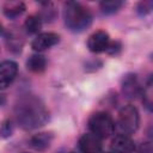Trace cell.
Wrapping results in <instances>:
<instances>
[{"label": "cell", "mask_w": 153, "mask_h": 153, "mask_svg": "<svg viewBox=\"0 0 153 153\" xmlns=\"http://www.w3.org/2000/svg\"><path fill=\"white\" fill-rule=\"evenodd\" d=\"M17 123L25 130L37 129L49 120V111L43 100L35 94L22 96L14 105Z\"/></svg>", "instance_id": "1"}, {"label": "cell", "mask_w": 153, "mask_h": 153, "mask_svg": "<svg viewBox=\"0 0 153 153\" xmlns=\"http://www.w3.org/2000/svg\"><path fill=\"white\" fill-rule=\"evenodd\" d=\"M63 22L71 31L82 32L91 25L92 13L78 1H67L63 5Z\"/></svg>", "instance_id": "2"}, {"label": "cell", "mask_w": 153, "mask_h": 153, "mask_svg": "<svg viewBox=\"0 0 153 153\" xmlns=\"http://www.w3.org/2000/svg\"><path fill=\"white\" fill-rule=\"evenodd\" d=\"M88 129L99 139H108L114 134L115 122L108 112L98 111L88 118Z\"/></svg>", "instance_id": "3"}, {"label": "cell", "mask_w": 153, "mask_h": 153, "mask_svg": "<svg viewBox=\"0 0 153 153\" xmlns=\"http://www.w3.org/2000/svg\"><path fill=\"white\" fill-rule=\"evenodd\" d=\"M117 124L122 134L126 135L134 134L139 129V124H140V115L137 109L131 104L124 105L118 111Z\"/></svg>", "instance_id": "4"}, {"label": "cell", "mask_w": 153, "mask_h": 153, "mask_svg": "<svg viewBox=\"0 0 153 153\" xmlns=\"http://www.w3.org/2000/svg\"><path fill=\"white\" fill-rule=\"evenodd\" d=\"M18 74V65L12 60L0 62V90L8 87Z\"/></svg>", "instance_id": "5"}, {"label": "cell", "mask_w": 153, "mask_h": 153, "mask_svg": "<svg viewBox=\"0 0 153 153\" xmlns=\"http://www.w3.org/2000/svg\"><path fill=\"white\" fill-rule=\"evenodd\" d=\"M59 42H60V36L57 33H55V32H41L32 41L31 48L35 51L41 53V51L50 49L51 47L56 45Z\"/></svg>", "instance_id": "6"}, {"label": "cell", "mask_w": 153, "mask_h": 153, "mask_svg": "<svg viewBox=\"0 0 153 153\" xmlns=\"http://www.w3.org/2000/svg\"><path fill=\"white\" fill-rule=\"evenodd\" d=\"M110 43L109 33L104 30H97L94 31L87 39V48L92 53H103L106 51Z\"/></svg>", "instance_id": "7"}, {"label": "cell", "mask_w": 153, "mask_h": 153, "mask_svg": "<svg viewBox=\"0 0 153 153\" xmlns=\"http://www.w3.org/2000/svg\"><path fill=\"white\" fill-rule=\"evenodd\" d=\"M78 147L81 153H100L103 149V143L102 139L92 133H87L79 139Z\"/></svg>", "instance_id": "8"}, {"label": "cell", "mask_w": 153, "mask_h": 153, "mask_svg": "<svg viewBox=\"0 0 153 153\" xmlns=\"http://www.w3.org/2000/svg\"><path fill=\"white\" fill-rule=\"evenodd\" d=\"M122 93L128 99H134L141 93V87L135 74L129 73L123 75L122 79Z\"/></svg>", "instance_id": "9"}, {"label": "cell", "mask_w": 153, "mask_h": 153, "mask_svg": "<svg viewBox=\"0 0 153 153\" xmlns=\"http://www.w3.org/2000/svg\"><path fill=\"white\" fill-rule=\"evenodd\" d=\"M111 153H131L135 151V143L129 135L118 134L111 140Z\"/></svg>", "instance_id": "10"}, {"label": "cell", "mask_w": 153, "mask_h": 153, "mask_svg": "<svg viewBox=\"0 0 153 153\" xmlns=\"http://www.w3.org/2000/svg\"><path fill=\"white\" fill-rule=\"evenodd\" d=\"M53 134L51 133H38L35 134L31 139H30V146L38 151V152H43L45 149L49 148V146L51 145L53 141Z\"/></svg>", "instance_id": "11"}, {"label": "cell", "mask_w": 153, "mask_h": 153, "mask_svg": "<svg viewBox=\"0 0 153 153\" xmlns=\"http://www.w3.org/2000/svg\"><path fill=\"white\" fill-rule=\"evenodd\" d=\"M26 67L32 73H42L47 68V59L38 53L33 54L27 59Z\"/></svg>", "instance_id": "12"}, {"label": "cell", "mask_w": 153, "mask_h": 153, "mask_svg": "<svg viewBox=\"0 0 153 153\" xmlns=\"http://www.w3.org/2000/svg\"><path fill=\"white\" fill-rule=\"evenodd\" d=\"M25 12V4L22 1H8L4 5V14L10 19H16Z\"/></svg>", "instance_id": "13"}, {"label": "cell", "mask_w": 153, "mask_h": 153, "mask_svg": "<svg viewBox=\"0 0 153 153\" xmlns=\"http://www.w3.org/2000/svg\"><path fill=\"white\" fill-rule=\"evenodd\" d=\"M24 29L30 35H35V33L38 35L39 30L42 29V19H41V17L38 14L29 16L24 22Z\"/></svg>", "instance_id": "14"}, {"label": "cell", "mask_w": 153, "mask_h": 153, "mask_svg": "<svg viewBox=\"0 0 153 153\" xmlns=\"http://www.w3.org/2000/svg\"><path fill=\"white\" fill-rule=\"evenodd\" d=\"M123 5H124V2L120 1V0H108V1H102L99 4V7H100V11L103 14H114Z\"/></svg>", "instance_id": "15"}, {"label": "cell", "mask_w": 153, "mask_h": 153, "mask_svg": "<svg viewBox=\"0 0 153 153\" xmlns=\"http://www.w3.org/2000/svg\"><path fill=\"white\" fill-rule=\"evenodd\" d=\"M7 45H8V49H11L12 51L20 53V50L23 48V38H22L20 33H14V32L8 33Z\"/></svg>", "instance_id": "16"}, {"label": "cell", "mask_w": 153, "mask_h": 153, "mask_svg": "<svg viewBox=\"0 0 153 153\" xmlns=\"http://www.w3.org/2000/svg\"><path fill=\"white\" fill-rule=\"evenodd\" d=\"M151 94H152V81L149 80L142 91V102L145 103L148 110L152 109V96Z\"/></svg>", "instance_id": "17"}, {"label": "cell", "mask_w": 153, "mask_h": 153, "mask_svg": "<svg viewBox=\"0 0 153 153\" xmlns=\"http://www.w3.org/2000/svg\"><path fill=\"white\" fill-rule=\"evenodd\" d=\"M152 6H153V2H152V1H141V2L137 4L136 11H137L139 14L145 16V14H147V13L151 12Z\"/></svg>", "instance_id": "18"}, {"label": "cell", "mask_w": 153, "mask_h": 153, "mask_svg": "<svg viewBox=\"0 0 153 153\" xmlns=\"http://www.w3.org/2000/svg\"><path fill=\"white\" fill-rule=\"evenodd\" d=\"M121 43L120 42H110L109 43V47H108V49H106V51L109 53V54H111V55H117L120 51H121Z\"/></svg>", "instance_id": "19"}, {"label": "cell", "mask_w": 153, "mask_h": 153, "mask_svg": "<svg viewBox=\"0 0 153 153\" xmlns=\"http://www.w3.org/2000/svg\"><path fill=\"white\" fill-rule=\"evenodd\" d=\"M2 33H4V29H2V26L0 24V35H2Z\"/></svg>", "instance_id": "20"}, {"label": "cell", "mask_w": 153, "mask_h": 153, "mask_svg": "<svg viewBox=\"0 0 153 153\" xmlns=\"http://www.w3.org/2000/svg\"><path fill=\"white\" fill-rule=\"evenodd\" d=\"M20 153H27V152H20Z\"/></svg>", "instance_id": "21"}, {"label": "cell", "mask_w": 153, "mask_h": 153, "mask_svg": "<svg viewBox=\"0 0 153 153\" xmlns=\"http://www.w3.org/2000/svg\"><path fill=\"white\" fill-rule=\"evenodd\" d=\"M69 153H75V152H69Z\"/></svg>", "instance_id": "22"}]
</instances>
